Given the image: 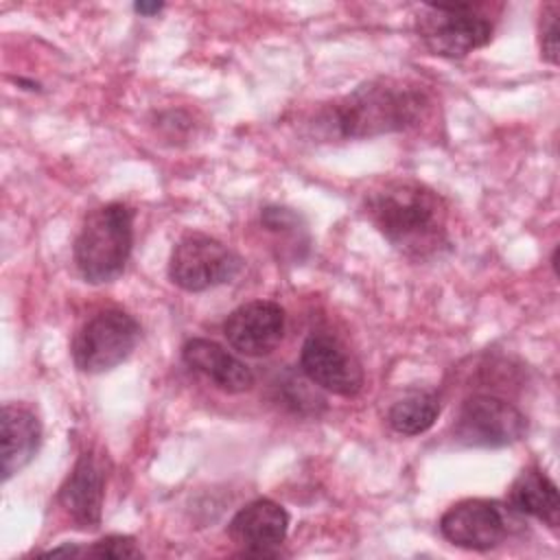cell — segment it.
Masks as SVG:
<instances>
[{"label":"cell","mask_w":560,"mask_h":560,"mask_svg":"<svg viewBox=\"0 0 560 560\" xmlns=\"http://www.w3.org/2000/svg\"><path fill=\"white\" fill-rule=\"evenodd\" d=\"M424 46L446 59H462L492 39L494 24L477 4H424L416 18Z\"/></svg>","instance_id":"277c9868"},{"label":"cell","mask_w":560,"mask_h":560,"mask_svg":"<svg viewBox=\"0 0 560 560\" xmlns=\"http://www.w3.org/2000/svg\"><path fill=\"white\" fill-rule=\"evenodd\" d=\"M510 505L523 516H532L547 527L556 529L560 523V497L556 483L545 470L529 466L525 468L510 488Z\"/></svg>","instance_id":"9a60e30c"},{"label":"cell","mask_w":560,"mask_h":560,"mask_svg":"<svg viewBox=\"0 0 560 560\" xmlns=\"http://www.w3.org/2000/svg\"><path fill=\"white\" fill-rule=\"evenodd\" d=\"M527 433L525 413L510 400L492 394L466 398L453 422V438L462 446L503 448Z\"/></svg>","instance_id":"52a82bcc"},{"label":"cell","mask_w":560,"mask_h":560,"mask_svg":"<svg viewBox=\"0 0 560 560\" xmlns=\"http://www.w3.org/2000/svg\"><path fill=\"white\" fill-rule=\"evenodd\" d=\"M558 15H560V4L549 2L540 11L538 20V44H540V55L547 63L556 66L558 63V50H560V35H558Z\"/></svg>","instance_id":"e0dca14e"},{"label":"cell","mask_w":560,"mask_h":560,"mask_svg":"<svg viewBox=\"0 0 560 560\" xmlns=\"http://www.w3.org/2000/svg\"><path fill=\"white\" fill-rule=\"evenodd\" d=\"M83 556L120 560V558H142V551H140V547L136 545V540L131 536L112 534V536H105V538L92 542L90 547H85Z\"/></svg>","instance_id":"d6986e66"},{"label":"cell","mask_w":560,"mask_h":560,"mask_svg":"<svg viewBox=\"0 0 560 560\" xmlns=\"http://www.w3.org/2000/svg\"><path fill=\"white\" fill-rule=\"evenodd\" d=\"M284 326L287 315L278 302L252 300L228 315L223 322V335L236 352L258 359L280 346Z\"/></svg>","instance_id":"30bf717a"},{"label":"cell","mask_w":560,"mask_h":560,"mask_svg":"<svg viewBox=\"0 0 560 560\" xmlns=\"http://www.w3.org/2000/svg\"><path fill=\"white\" fill-rule=\"evenodd\" d=\"M133 210L122 201L94 208L74 238V265L90 284L116 280L131 256Z\"/></svg>","instance_id":"3957f363"},{"label":"cell","mask_w":560,"mask_h":560,"mask_svg":"<svg viewBox=\"0 0 560 560\" xmlns=\"http://www.w3.org/2000/svg\"><path fill=\"white\" fill-rule=\"evenodd\" d=\"M368 221L411 260H429L451 247L448 206L440 192L411 177L376 184L363 197Z\"/></svg>","instance_id":"6da1fadb"},{"label":"cell","mask_w":560,"mask_h":560,"mask_svg":"<svg viewBox=\"0 0 560 560\" xmlns=\"http://www.w3.org/2000/svg\"><path fill=\"white\" fill-rule=\"evenodd\" d=\"M182 359L190 370L206 376L214 387L228 394H241L254 385V372L249 365L212 339H188L182 346Z\"/></svg>","instance_id":"4fadbf2b"},{"label":"cell","mask_w":560,"mask_h":560,"mask_svg":"<svg viewBox=\"0 0 560 560\" xmlns=\"http://www.w3.org/2000/svg\"><path fill=\"white\" fill-rule=\"evenodd\" d=\"M429 107V94L396 79H374L324 105L313 127L324 138L359 140L416 127Z\"/></svg>","instance_id":"7a4b0ae2"},{"label":"cell","mask_w":560,"mask_h":560,"mask_svg":"<svg viewBox=\"0 0 560 560\" xmlns=\"http://www.w3.org/2000/svg\"><path fill=\"white\" fill-rule=\"evenodd\" d=\"M302 374L319 389L337 396H357L363 387L361 363L332 335L313 332L302 343L300 352Z\"/></svg>","instance_id":"ba28073f"},{"label":"cell","mask_w":560,"mask_h":560,"mask_svg":"<svg viewBox=\"0 0 560 560\" xmlns=\"http://www.w3.org/2000/svg\"><path fill=\"white\" fill-rule=\"evenodd\" d=\"M260 225L276 236H300V232H304L302 217L291 208L282 206H265L260 210Z\"/></svg>","instance_id":"ac0fdd59"},{"label":"cell","mask_w":560,"mask_h":560,"mask_svg":"<svg viewBox=\"0 0 560 560\" xmlns=\"http://www.w3.org/2000/svg\"><path fill=\"white\" fill-rule=\"evenodd\" d=\"M162 9H164L162 2H136V4H133V11L140 13V15H147V18L160 13Z\"/></svg>","instance_id":"ffe728a7"},{"label":"cell","mask_w":560,"mask_h":560,"mask_svg":"<svg viewBox=\"0 0 560 560\" xmlns=\"http://www.w3.org/2000/svg\"><path fill=\"white\" fill-rule=\"evenodd\" d=\"M241 256L214 236L190 232L177 241L168 258V278L175 287L201 293L221 287L241 271Z\"/></svg>","instance_id":"8992f818"},{"label":"cell","mask_w":560,"mask_h":560,"mask_svg":"<svg viewBox=\"0 0 560 560\" xmlns=\"http://www.w3.org/2000/svg\"><path fill=\"white\" fill-rule=\"evenodd\" d=\"M42 444V422L35 411L22 402H4L0 420V470L9 481L35 457Z\"/></svg>","instance_id":"5bb4252c"},{"label":"cell","mask_w":560,"mask_h":560,"mask_svg":"<svg viewBox=\"0 0 560 560\" xmlns=\"http://www.w3.org/2000/svg\"><path fill=\"white\" fill-rule=\"evenodd\" d=\"M440 411L442 402L435 392H409L389 407L387 422L396 433L420 435L435 424Z\"/></svg>","instance_id":"2e32d148"},{"label":"cell","mask_w":560,"mask_h":560,"mask_svg":"<svg viewBox=\"0 0 560 560\" xmlns=\"http://www.w3.org/2000/svg\"><path fill=\"white\" fill-rule=\"evenodd\" d=\"M440 534L455 547L488 551L505 540L508 516L497 501L464 499L442 514Z\"/></svg>","instance_id":"9c48e42d"},{"label":"cell","mask_w":560,"mask_h":560,"mask_svg":"<svg viewBox=\"0 0 560 560\" xmlns=\"http://www.w3.org/2000/svg\"><path fill=\"white\" fill-rule=\"evenodd\" d=\"M287 532L289 512L271 499H256L247 503L232 516L228 525V536L241 549V553L256 558L278 556Z\"/></svg>","instance_id":"8fae6325"},{"label":"cell","mask_w":560,"mask_h":560,"mask_svg":"<svg viewBox=\"0 0 560 560\" xmlns=\"http://www.w3.org/2000/svg\"><path fill=\"white\" fill-rule=\"evenodd\" d=\"M140 324L122 308H105L92 315L74 335L70 352L85 374H103L120 365L138 346Z\"/></svg>","instance_id":"5b68a950"},{"label":"cell","mask_w":560,"mask_h":560,"mask_svg":"<svg viewBox=\"0 0 560 560\" xmlns=\"http://www.w3.org/2000/svg\"><path fill=\"white\" fill-rule=\"evenodd\" d=\"M105 468L94 453H81L57 492V503L79 529H96L103 516Z\"/></svg>","instance_id":"7c38bea8"}]
</instances>
